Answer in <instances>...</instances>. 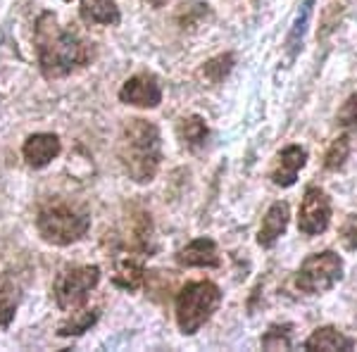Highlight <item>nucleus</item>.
Returning a JSON list of instances; mask_svg holds the SVG:
<instances>
[{"label":"nucleus","mask_w":357,"mask_h":352,"mask_svg":"<svg viewBox=\"0 0 357 352\" xmlns=\"http://www.w3.org/2000/svg\"><path fill=\"white\" fill-rule=\"evenodd\" d=\"M36 53L45 79L67 77L79 67H86L93 57L91 45L57 24L53 13H43L36 22Z\"/></svg>","instance_id":"f257e3e1"},{"label":"nucleus","mask_w":357,"mask_h":352,"mask_svg":"<svg viewBox=\"0 0 357 352\" xmlns=\"http://www.w3.org/2000/svg\"><path fill=\"white\" fill-rule=\"evenodd\" d=\"M119 160L124 171L136 183L153 181L162 160V141L160 129L148 119H129L119 136Z\"/></svg>","instance_id":"f03ea898"},{"label":"nucleus","mask_w":357,"mask_h":352,"mask_svg":"<svg viewBox=\"0 0 357 352\" xmlns=\"http://www.w3.org/2000/svg\"><path fill=\"white\" fill-rule=\"evenodd\" d=\"M36 229L45 243L72 245L82 240L91 229V217L82 205L53 200L43 205L36 217Z\"/></svg>","instance_id":"7ed1b4c3"},{"label":"nucleus","mask_w":357,"mask_h":352,"mask_svg":"<svg viewBox=\"0 0 357 352\" xmlns=\"http://www.w3.org/2000/svg\"><path fill=\"white\" fill-rule=\"evenodd\" d=\"M222 303V291L212 281H193L176 296V324L183 336H193L210 321Z\"/></svg>","instance_id":"20e7f679"},{"label":"nucleus","mask_w":357,"mask_h":352,"mask_svg":"<svg viewBox=\"0 0 357 352\" xmlns=\"http://www.w3.org/2000/svg\"><path fill=\"white\" fill-rule=\"evenodd\" d=\"M343 276V259L331 250L314 252L310 255L298 269L296 286L307 296H319V293L331 291Z\"/></svg>","instance_id":"39448f33"},{"label":"nucleus","mask_w":357,"mask_h":352,"mask_svg":"<svg viewBox=\"0 0 357 352\" xmlns=\"http://www.w3.org/2000/svg\"><path fill=\"white\" fill-rule=\"evenodd\" d=\"M100 281V269L98 267H72L65 269L55 281V300L57 307L74 312L89 300L91 291Z\"/></svg>","instance_id":"423d86ee"},{"label":"nucleus","mask_w":357,"mask_h":352,"mask_svg":"<svg viewBox=\"0 0 357 352\" xmlns=\"http://www.w3.org/2000/svg\"><path fill=\"white\" fill-rule=\"evenodd\" d=\"M331 222V200L321 188H307L298 212V229L305 236H319L329 229Z\"/></svg>","instance_id":"0eeeda50"},{"label":"nucleus","mask_w":357,"mask_h":352,"mask_svg":"<svg viewBox=\"0 0 357 352\" xmlns=\"http://www.w3.org/2000/svg\"><path fill=\"white\" fill-rule=\"evenodd\" d=\"M119 100L126 102V105L143 107V109L158 107L162 102V86H160V82L153 74H136V77H131L122 86Z\"/></svg>","instance_id":"6e6552de"},{"label":"nucleus","mask_w":357,"mask_h":352,"mask_svg":"<svg viewBox=\"0 0 357 352\" xmlns=\"http://www.w3.org/2000/svg\"><path fill=\"white\" fill-rule=\"evenodd\" d=\"M307 164V150L301 148V146H289L284 148L279 153V158H276V164L272 169V181L276 186L281 188H289L296 183L298 174H301V169Z\"/></svg>","instance_id":"1a4fd4ad"},{"label":"nucleus","mask_w":357,"mask_h":352,"mask_svg":"<svg viewBox=\"0 0 357 352\" xmlns=\"http://www.w3.org/2000/svg\"><path fill=\"white\" fill-rule=\"evenodd\" d=\"M60 150H62L60 138L55 134H33L24 141L22 153H24V160L29 167L41 169V167L53 162L57 155H60Z\"/></svg>","instance_id":"9d476101"},{"label":"nucleus","mask_w":357,"mask_h":352,"mask_svg":"<svg viewBox=\"0 0 357 352\" xmlns=\"http://www.w3.org/2000/svg\"><path fill=\"white\" fill-rule=\"evenodd\" d=\"M176 262L181 267H220V250H217L215 240L195 238L178 250Z\"/></svg>","instance_id":"9b49d317"},{"label":"nucleus","mask_w":357,"mask_h":352,"mask_svg":"<svg viewBox=\"0 0 357 352\" xmlns=\"http://www.w3.org/2000/svg\"><path fill=\"white\" fill-rule=\"evenodd\" d=\"M289 217H291L289 205L274 203L262 219L260 234H257V243L262 247H274L276 240H279L281 236L286 234V229H289Z\"/></svg>","instance_id":"f8f14e48"},{"label":"nucleus","mask_w":357,"mask_h":352,"mask_svg":"<svg viewBox=\"0 0 357 352\" xmlns=\"http://www.w3.org/2000/svg\"><path fill=\"white\" fill-rule=\"evenodd\" d=\"M79 15L86 24H102V26H117L122 15L114 0H82Z\"/></svg>","instance_id":"ddd939ff"},{"label":"nucleus","mask_w":357,"mask_h":352,"mask_svg":"<svg viewBox=\"0 0 357 352\" xmlns=\"http://www.w3.org/2000/svg\"><path fill=\"white\" fill-rule=\"evenodd\" d=\"M22 300V286L20 279L13 271H5L0 276V326H10V321L15 319V312L20 307Z\"/></svg>","instance_id":"4468645a"},{"label":"nucleus","mask_w":357,"mask_h":352,"mask_svg":"<svg viewBox=\"0 0 357 352\" xmlns=\"http://www.w3.org/2000/svg\"><path fill=\"white\" fill-rule=\"evenodd\" d=\"M355 343L333 326H321L305 340V350H353Z\"/></svg>","instance_id":"2eb2a0df"},{"label":"nucleus","mask_w":357,"mask_h":352,"mask_svg":"<svg viewBox=\"0 0 357 352\" xmlns=\"http://www.w3.org/2000/svg\"><path fill=\"white\" fill-rule=\"evenodd\" d=\"M176 131H178V138H181L183 146L191 148V150H198L200 146H205V141H207V124L203 117H198V114L183 117L181 122H178Z\"/></svg>","instance_id":"dca6fc26"},{"label":"nucleus","mask_w":357,"mask_h":352,"mask_svg":"<svg viewBox=\"0 0 357 352\" xmlns=\"http://www.w3.org/2000/svg\"><path fill=\"white\" fill-rule=\"evenodd\" d=\"M312 10H314V0H305L301 5V13H298L296 22H293V29L286 38V50H289V62L296 60L298 50L303 45V36L307 31V24H310V17H312Z\"/></svg>","instance_id":"f3484780"},{"label":"nucleus","mask_w":357,"mask_h":352,"mask_svg":"<svg viewBox=\"0 0 357 352\" xmlns=\"http://www.w3.org/2000/svg\"><path fill=\"white\" fill-rule=\"evenodd\" d=\"M114 286L124 288V291H138L146 281V269H143L141 262L136 259H124V262L117 264L114 269V276H112Z\"/></svg>","instance_id":"a211bd4d"},{"label":"nucleus","mask_w":357,"mask_h":352,"mask_svg":"<svg viewBox=\"0 0 357 352\" xmlns=\"http://www.w3.org/2000/svg\"><path fill=\"white\" fill-rule=\"evenodd\" d=\"M212 17V10L207 3H198V0H191V3L178 5L174 20L181 29H198L203 22H207Z\"/></svg>","instance_id":"6ab92c4d"},{"label":"nucleus","mask_w":357,"mask_h":352,"mask_svg":"<svg viewBox=\"0 0 357 352\" xmlns=\"http://www.w3.org/2000/svg\"><path fill=\"white\" fill-rule=\"evenodd\" d=\"M96 321H98V309H79V312L74 309L65 324H60L57 333L60 336H79V333L89 331Z\"/></svg>","instance_id":"aec40b11"},{"label":"nucleus","mask_w":357,"mask_h":352,"mask_svg":"<svg viewBox=\"0 0 357 352\" xmlns=\"http://www.w3.org/2000/svg\"><path fill=\"white\" fill-rule=\"evenodd\" d=\"M264 350H291L293 348V326L291 324H272L262 336Z\"/></svg>","instance_id":"412c9836"},{"label":"nucleus","mask_w":357,"mask_h":352,"mask_svg":"<svg viewBox=\"0 0 357 352\" xmlns=\"http://www.w3.org/2000/svg\"><path fill=\"white\" fill-rule=\"evenodd\" d=\"M234 55L227 53V55H220V57H212L210 62H205V67L200 69V74L207 79L210 84H220L224 82V77H227L229 72L234 69Z\"/></svg>","instance_id":"4be33fe9"},{"label":"nucleus","mask_w":357,"mask_h":352,"mask_svg":"<svg viewBox=\"0 0 357 352\" xmlns=\"http://www.w3.org/2000/svg\"><path fill=\"white\" fill-rule=\"evenodd\" d=\"M350 155V136L343 134L341 138H336V141L331 143V148L326 150V158H324V167L329 171H336L341 169L345 164V160H348Z\"/></svg>","instance_id":"5701e85b"},{"label":"nucleus","mask_w":357,"mask_h":352,"mask_svg":"<svg viewBox=\"0 0 357 352\" xmlns=\"http://www.w3.org/2000/svg\"><path fill=\"white\" fill-rule=\"evenodd\" d=\"M338 124L345 129H353L357 126V93H353L348 100L343 102V107L338 109Z\"/></svg>","instance_id":"b1692460"},{"label":"nucleus","mask_w":357,"mask_h":352,"mask_svg":"<svg viewBox=\"0 0 357 352\" xmlns=\"http://www.w3.org/2000/svg\"><path fill=\"white\" fill-rule=\"evenodd\" d=\"M341 243L348 250H357V215H350L341 227Z\"/></svg>","instance_id":"393cba45"},{"label":"nucleus","mask_w":357,"mask_h":352,"mask_svg":"<svg viewBox=\"0 0 357 352\" xmlns=\"http://www.w3.org/2000/svg\"><path fill=\"white\" fill-rule=\"evenodd\" d=\"M148 5H151V8H162V5L167 3V0H146Z\"/></svg>","instance_id":"a878e982"}]
</instances>
